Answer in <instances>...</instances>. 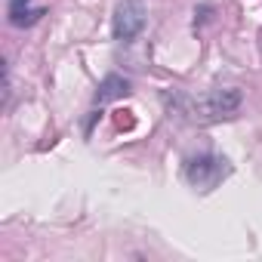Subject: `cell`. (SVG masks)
<instances>
[{
  "instance_id": "obj_1",
  "label": "cell",
  "mask_w": 262,
  "mask_h": 262,
  "mask_svg": "<svg viewBox=\"0 0 262 262\" xmlns=\"http://www.w3.org/2000/svg\"><path fill=\"white\" fill-rule=\"evenodd\" d=\"M179 105H182V114H188L191 120H219L241 105V93L237 90H213L198 99H182Z\"/></svg>"
},
{
  "instance_id": "obj_2",
  "label": "cell",
  "mask_w": 262,
  "mask_h": 262,
  "mask_svg": "<svg viewBox=\"0 0 262 262\" xmlns=\"http://www.w3.org/2000/svg\"><path fill=\"white\" fill-rule=\"evenodd\" d=\"M228 173H231V164L219 155H198L185 164V179L198 191H213Z\"/></svg>"
},
{
  "instance_id": "obj_3",
  "label": "cell",
  "mask_w": 262,
  "mask_h": 262,
  "mask_svg": "<svg viewBox=\"0 0 262 262\" xmlns=\"http://www.w3.org/2000/svg\"><path fill=\"white\" fill-rule=\"evenodd\" d=\"M114 37L129 43V40H136L145 28V7H142V0H120L117 10H114Z\"/></svg>"
},
{
  "instance_id": "obj_4",
  "label": "cell",
  "mask_w": 262,
  "mask_h": 262,
  "mask_svg": "<svg viewBox=\"0 0 262 262\" xmlns=\"http://www.w3.org/2000/svg\"><path fill=\"white\" fill-rule=\"evenodd\" d=\"M47 10L43 7H31V0H10V22L16 28H28L34 25Z\"/></svg>"
},
{
  "instance_id": "obj_5",
  "label": "cell",
  "mask_w": 262,
  "mask_h": 262,
  "mask_svg": "<svg viewBox=\"0 0 262 262\" xmlns=\"http://www.w3.org/2000/svg\"><path fill=\"white\" fill-rule=\"evenodd\" d=\"M126 93H129V80L120 77V74H108V77L102 80L99 93H96V105H105V102H111V99H117V96H126Z\"/></svg>"
}]
</instances>
